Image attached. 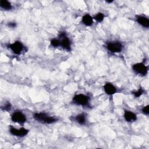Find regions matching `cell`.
Listing matches in <instances>:
<instances>
[{
    "label": "cell",
    "mask_w": 149,
    "mask_h": 149,
    "mask_svg": "<svg viewBox=\"0 0 149 149\" xmlns=\"http://www.w3.org/2000/svg\"><path fill=\"white\" fill-rule=\"evenodd\" d=\"M33 118L38 122L46 124L53 123L58 120L57 118L54 116H49L47 113L44 112L34 113L33 114Z\"/></svg>",
    "instance_id": "cell-1"
},
{
    "label": "cell",
    "mask_w": 149,
    "mask_h": 149,
    "mask_svg": "<svg viewBox=\"0 0 149 149\" xmlns=\"http://www.w3.org/2000/svg\"><path fill=\"white\" fill-rule=\"evenodd\" d=\"M90 97L83 94L75 95L72 98L73 104L77 105H81L83 107H89Z\"/></svg>",
    "instance_id": "cell-2"
},
{
    "label": "cell",
    "mask_w": 149,
    "mask_h": 149,
    "mask_svg": "<svg viewBox=\"0 0 149 149\" xmlns=\"http://www.w3.org/2000/svg\"><path fill=\"white\" fill-rule=\"evenodd\" d=\"M58 37L60 40V47L67 51H71L72 42L66 36L65 31H61L59 33Z\"/></svg>",
    "instance_id": "cell-3"
},
{
    "label": "cell",
    "mask_w": 149,
    "mask_h": 149,
    "mask_svg": "<svg viewBox=\"0 0 149 149\" xmlns=\"http://www.w3.org/2000/svg\"><path fill=\"white\" fill-rule=\"evenodd\" d=\"M106 47L109 51L112 53H117L122 51L123 47L121 42L118 41H113L108 42L107 43Z\"/></svg>",
    "instance_id": "cell-4"
},
{
    "label": "cell",
    "mask_w": 149,
    "mask_h": 149,
    "mask_svg": "<svg viewBox=\"0 0 149 149\" xmlns=\"http://www.w3.org/2000/svg\"><path fill=\"white\" fill-rule=\"evenodd\" d=\"M7 47L16 55L21 54L25 48L24 45L19 41H16L12 44H9L7 45Z\"/></svg>",
    "instance_id": "cell-5"
},
{
    "label": "cell",
    "mask_w": 149,
    "mask_h": 149,
    "mask_svg": "<svg viewBox=\"0 0 149 149\" xmlns=\"http://www.w3.org/2000/svg\"><path fill=\"white\" fill-rule=\"evenodd\" d=\"M133 70L138 74L141 76H146L148 73V66L144 63H137L132 66Z\"/></svg>",
    "instance_id": "cell-6"
},
{
    "label": "cell",
    "mask_w": 149,
    "mask_h": 149,
    "mask_svg": "<svg viewBox=\"0 0 149 149\" xmlns=\"http://www.w3.org/2000/svg\"><path fill=\"white\" fill-rule=\"evenodd\" d=\"M11 120L19 124H24L27 119L25 115L20 111H15L11 115Z\"/></svg>",
    "instance_id": "cell-7"
},
{
    "label": "cell",
    "mask_w": 149,
    "mask_h": 149,
    "mask_svg": "<svg viewBox=\"0 0 149 149\" xmlns=\"http://www.w3.org/2000/svg\"><path fill=\"white\" fill-rule=\"evenodd\" d=\"M29 130L24 127H20V129H16L10 126L9 128V132L13 136L22 137L27 134Z\"/></svg>",
    "instance_id": "cell-8"
},
{
    "label": "cell",
    "mask_w": 149,
    "mask_h": 149,
    "mask_svg": "<svg viewBox=\"0 0 149 149\" xmlns=\"http://www.w3.org/2000/svg\"><path fill=\"white\" fill-rule=\"evenodd\" d=\"M104 90L105 93L109 95H112L116 92V87L111 83H106L104 86Z\"/></svg>",
    "instance_id": "cell-9"
},
{
    "label": "cell",
    "mask_w": 149,
    "mask_h": 149,
    "mask_svg": "<svg viewBox=\"0 0 149 149\" xmlns=\"http://www.w3.org/2000/svg\"><path fill=\"white\" fill-rule=\"evenodd\" d=\"M136 21L137 22L140 24L143 27L148 28L149 27V20L148 17L141 16V15H136Z\"/></svg>",
    "instance_id": "cell-10"
},
{
    "label": "cell",
    "mask_w": 149,
    "mask_h": 149,
    "mask_svg": "<svg viewBox=\"0 0 149 149\" xmlns=\"http://www.w3.org/2000/svg\"><path fill=\"white\" fill-rule=\"evenodd\" d=\"M123 116H124L125 120L128 122H134L137 120L136 114H135L134 112H133L130 111L125 110Z\"/></svg>",
    "instance_id": "cell-11"
},
{
    "label": "cell",
    "mask_w": 149,
    "mask_h": 149,
    "mask_svg": "<svg viewBox=\"0 0 149 149\" xmlns=\"http://www.w3.org/2000/svg\"><path fill=\"white\" fill-rule=\"evenodd\" d=\"M81 22L86 26H91L93 23V17L90 14H86L82 17Z\"/></svg>",
    "instance_id": "cell-12"
},
{
    "label": "cell",
    "mask_w": 149,
    "mask_h": 149,
    "mask_svg": "<svg viewBox=\"0 0 149 149\" xmlns=\"http://www.w3.org/2000/svg\"><path fill=\"white\" fill-rule=\"evenodd\" d=\"M86 113H81L74 117L75 121L81 125H84L86 123Z\"/></svg>",
    "instance_id": "cell-13"
},
{
    "label": "cell",
    "mask_w": 149,
    "mask_h": 149,
    "mask_svg": "<svg viewBox=\"0 0 149 149\" xmlns=\"http://www.w3.org/2000/svg\"><path fill=\"white\" fill-rule=\"evenodd\" d=\"M0 7L6 10H11L13 8L10 2L7 0H1L0 1Z\"/></svg>",
    "instance_id": "cell-14"
},
{
    "label": "cell",
    "mask_w": 149,
    "mask_h": 149,
    "mask_svg": "<svg viewBox=\"0 0 149 149\" xmlns=\"http://www.w3.org/2000/svg\"><path fill=\"white\" fill-rule=\"evenodd\" d=\"M104 14L102 12H98L97 13H96L95 15H94L93 17V19H94L95 21H97V22H102V20L104 19Z\"/></svg>",
    "instance_id": "cell-15"
},
{
    "label": "cell",
    "mask_w": 149,
    "mask_h": 149,
    "mask_svg": "<svg viewBox=\"0 0 149 149\" xmlns=\"http://www.w3.org/2000/svg\"><path fill=\"white\" fill-rule=\"evenodd\" d=\"M51 45L54 47H58L60 46V40L55 38H52L50 41Z\"/></svg>",
    "instance_id": "cell-16"
},
{
    "label": "cell",
    "mask_w": 149,
    "mask_h": 149,
    "mask_svg": "<svg viewBox=\"0 0 149 149\" xmlns=\"http://www.w3.org/2000/svg\"><path fill=\"white\" fill-rule=\"evenodd\" d=\"M12 108V105L10 102H6L3 106L1 107V109L5 111H9Z\"/></svg>",
    "instance_id": "cell-17"
},
{
    "label": "cell",
    "mask_w": 149,
    "mask_h": 149,
    "mask_svg": "<svg viewBox=\"0 0 149 149\" xmlns=\"http://www.w3.org/2000/svg\"><path fill=\"white\" fill-rule=\"evenodd\" d=\"M144 91V90L143 88H140L138 90H137L136 91L132 92V94H134L135 97H140L143 94Z\"/></svg>",
    "instance_id": "cell-18"
},
{
    "label": "cell",
    "mask_w": 149,
    "mask_h": 149,
    "mask_svg": "<svg viewBox=\"0 0 149 149\" xmlns=\"http://www.w3.org/2000/svg\"><path fill=\"white\" fill-rule=\"evenodd\" d=\"M141 111H142V112H143L144 114H145V115H148V113H149V105H147V106L144 107L142 108Z\"/></svg>",
    "instance_id": "cell-19"
},
{
    "label": "cell",
    "mask_w": 149,
    "mask_h": 149,
    "mask_svg": "<svg viewBox=\"0 0 149 149\" xmlns=\"http://www.w3.org/2000/svg\"><path fill=\"white\" fill-rule=\"evenodd\" d=\"M7 25L10 28H15L16 27V23L13 22H10L8 23Z\"/></svg>",
    "instance_id": "cell-20"
},
{
    "label": "cell",
    "mask_w": 149,
    "mask_h": 149,
    "mask_svg": "<svg viewBox=\"0 0 149 149\" xmlns=\"http://www.w3.org/2000/svg\"><path fill=\"white\" fill-rule=\"evenodd\" d=\"M113 1H112V0H111V1H106V2H107V3H112V2H113Z\"/></svg>",
    "instance_id": "cell-21"
}]
</instances>
